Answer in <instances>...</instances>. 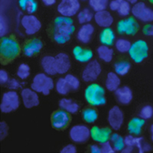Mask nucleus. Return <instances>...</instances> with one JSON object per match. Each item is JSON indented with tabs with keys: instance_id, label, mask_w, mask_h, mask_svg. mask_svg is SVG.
<instances>
[{
	"instance_id": "nucleus-56",
	"label": "nucleus",
	"mask_w": 153,
	"mask_h": 153,
	"mask_svg": "<svg viewBox=\"0 0 153 153\" xmlns=\"http://www.w3.org/2000/svg\"><path fill=\"white\" fill-rule=\"evenodd\" d=\"M149 2H152V3L153 4V0H149Z\"/></svg>"
},
{
	"instance_id": "nucleus-53",
	"label": "nucleus",
	"mask_w": 153,
	"mask_h": 153,
	"mask_svg": "<svg viewBox=\"0 0 153 153\" xmlns=\"http://www.w3.org/2000/svg\"><path fill=\"white\" fill-rule=\"evenodd\" d=\"M134 150V147H132V146H126L125 148L123 149L122 152L123 153H131Z\"/></svg>"
},
{
	"instance_id": "nucleus-52",
	"label": "nucleus",
	"mask_w": 153,
	"mask_h": 153,
	"mask_svg": "<svg viewBox=\"0 0 153 153\" xmlns=\"http://www.w3.org/2000/svg\"><path fill=\"white\" fill-rule=\"evenodd\" d=\"M42 2L47 6H51V5H53L54 4H55L56 0H42Z\"/></svg>"
},
{
	"instance_id": "nucleus-6",
	"label": "nucleus",
	"mask_w": 153,
	"mask_h": 153,
	"mask_svg": "<svg viewBox=\"0 0 153 153\" xmlns=\"http://www.w3.org/2000/svg\"><path fill=\"white\" fill-rule=\"evenodd\" d=\"M149 51V48L147 42L143 39H139L132 44L129 51V57L135 63L140 64L148 57Z\"/></svg>"
},
{
	"instance_id": "nucleus-47",
	"label": "nucleus",
	"mask_w": 153,
	"mask_h": 153,
	"mask_svg": "<svg viewBox=\"0 0 153 153\" xmlns=\"http://www.w3.org/2000/svg\"><path fill=\"white\" fill-rule=\"evenodd\" d=\"M8 126L5 122H1L0 123V139L1 140L7 136Z\"/></svg>"
},
{
	"instance_id": "nucleus-18",
	"label": "nucleus",
	"mask_w": 153,
	"mask_h": 153,
	"mask_svg": "<svg viewBox=\"0 0 153 153\" xmlns=\"http://www.w3.org/2000/svg\"><path fill=\"white\" fill-rule=\"evenodd\" d=\"M94 19L98 26L103 28H110L114 21L111 13L106 10L96 12L94 16Z\"/></svg>"
},
{
	"instance_id": "nucleus-21",
	"label": "nucleus",
	"mask_w": 153,
	"mask_h": 153,
	"mask_svg": "<svg viewBox=\"0 0 153 153\" xmlns=\"http://www.w3.org/2000/svg\"><path fill=\"white\" fill-rule=\"evenodd\" d=\"M43 48V42L39 38H33L30 40L23 48V53L26 57H33L38 54Z\"/></svg>"
},
{
	"instance_id": "nucleus-15",
	"label": "nucleus",
	"mask_w": 153,
	"mask_h": 153,
	"mask_svg": "<svg viewBox=\"0 0 153 153\" xmlns=\"http://www.w3.org/2000/svg\"><path fill=\"white\" fill-rule=\"evenodd\" d=\"M112 135V130L109 127L100 128L94 126L91 129V137L94 141L102 144L108 142L110 139Z\"/></svg>"
},
{
	"instance_id": "nucleus-7",
	"label": "nucleus",
	"mask_w": 153,
	"mask_h": 153,
	"mask_svg": "<svg viewBox=\"0 0 153 153\" xmlns=\"http://www.w3.org/2000/svg\"><path fill=\"white\" fill-rule=\"evenodd\" d=\"M131 13L135 19L143 22H153V9L148 7L143 2H138L132 6Z\"/></svg>"
},
{
	"instance_id": "nucleus-23",
	"label": "nucleus",
	"mask_w": 153,
	"mask_h": 153,
	"mask_svg": "<svg viewBox=\"0 0 153 153\" xmlns=\"http://www.w3.org/2000/svg\"><path fill=\"white\" fill-rule=\"evenodd\" d=\"M145 124L146 120L142 119L141 117H134L128 123L127 129L130 134L138 136L142 133V130Z\"/></svg>"
},
{
	"instance_id": "nucleus-51",
	"label": "nucleus",
	"mask_w": 153,
	"mask_h": 153,
	"mask_svg": "<svg viewBox=\"0 0 153 153\" xmlns=\"http://www.w3.org/2000/svg\"><path fill=\"white\" fill-rule=\"evenodd\" d=\"M90 149L92 153H101V148L100 146H99L98 145H91V147H90Z\"/></svg>"
},
{
	"instance_id": "nucleus-26",
	"label": "nucleus",
	"mask_w": 153,
	"mask_h": 153,
	"mask_svg": "<svg viewBox=\"0 0 153 153\" xmlns=\"http://www.w3.org/2000/svg\"><path fill=\"white\" fill-rule=\"evenodd\" d=\"M59 107L69 114H75L79 111L80 106L75 101L68 98H62L59 101Z\"/></svg>"
},
{
	"instance_id": "nucleus-32",
	"label": "nucleus",
	"mask_w": 153,
	"mask_h": 153,
	"mask_svg": "<svg viewBox=\"0 0 153 153\" xmlns=\"http://www.w3.org/2000/svg\"><path fill=\"white\" fill-rule=\"evenodd\" d=\"M94 15L92 10H91L88 8H85V9H82L81 11L78 12L77 21L81 25L87 24V23H89L90 22L92 21V19H94Z\"/></svg>"
},
{
	"instance_id": "nucleus-46",
	"label": "nucleus",
	"mask_w": 153,
	"mask_h": 153,
	"mask_svg": "<svg viewBox=\"0 0 153 153\" xmlns=\"http://www.w3.org/2000/svg\"><path fill=\"white\" fill-rule=\"evenodd\" d=\"M9 81V76L8 72L3 69L0 70V83H1V84L3 85V84H8Z\"/></svg>"
},
{
	"instance_id": "nucleus-5",
	"label": "nucleus",
	"mask_w": 153,
	"mask_h": 153,
	"mask_svg": "<svg viewBox=\"0 0 153 153\" xmlns=\"http://www.w3.org/2000/svg\"><path fill=\"white\" fill-rule=\"evenodd\" d=\"M21 103L20 97L15 91L5 92L2 97V101L0 104L1 112L3 113H9L15 111L19 107Z\"/></svg>"
},
{
	"instance_id": "nucleus-2",
	"label": "nucleus",
	"mask_w": 153,
	"mask_h": 153,
	"mask_svg": "<svg viewBox=\"0 0 153 153\" xmlns=\"http://www.w3.org/2000/svg\"><path fill=\"white\" fill-rule=\"evenodd\" d=\"M84 98L92 106H104L106 103V91L100 84L92 83L84 91Z\"/></svg>"
},
{
	"instance_id": "nucleus-12",
	"label": "nucleus",
	"mask_w": 153,
	"mask_h": 153,
	"mask_svg": "<svg viewBox=\"0 0 153 153\" xmlns=\"http://www.w3.org/2000/svg\"><path fill=\"white\" fill-rule=\"evenodd\" d=\"M117 28L120 35H135L139 31V25L135 18L129 17L125 20L119 21Z\"/></svg>"
},
{
	"instance_id": "nucleus-36",
	"label": "nucleus",
	"mask_w": 153,
	"mask_h": 153,
	"mask_svg": "<svg viewBox=\"0 0 153 153\" xmlns=\"http://www.w3.org/2000/svg\"><path fill=\"white\" fill-rule=\"evenodd\" d=\"M132 43L125 38H119L115 42V48L120 53L129 52Z\"/></svg>"
},
{
	"instance_id": "nucleus-37",
	"label": "nucleus",
	"mask_w": 153,
	"mask_h": 153,
	"mask_svg": "<svg viewBox=\"0 0 153 153\" xmlns=\"http://www.w3.org/2000/svg\"><path fill=\"white\" fill-rule=\"evenodd\" d=\"M65 78L66 81L68 82V85L70 86L71 89L73 91H76L80 87V80L74 75L71 74H68L65 75Z\"/></svg>"
},
{
	"instance_id": "nucleus-42",
	"label": "nucleus",
	"mask_w": 153,
	"mask_h": 153,
	"mask_svg": "<svg viewBox=\"0 0 153 153\" xmlns=\"http://www.w3.org/2000/svg\"><path fill=\"white\" fill-rule=\"evenodd\" d=\"M9 32V25L3 16H0V36L3 38Z\"/></svg>"
},
{
	"instance_id": "nucleus-16",
	"label": "nucleus",
	"mask_w": 153,
	"mask_h": 153,
	"mask_svg": "<svg viewBox=\"0 0 153 153\" xmlns=\"http://www.w3.org/2000/svg\"><path fill=\"white\" fill-rule=\"evenodd\" d=\"M71 121V117L68 112L63 110H57L51 117V124L56 129H63L68 126Z\"/></svg>"
},
{
	"instance_id": "nucleus-40",
	"label": "nucleus",
	"mask_w": 153,
	"mask_h": 153,
	"mask_svg": "<svg viewBox=\"0 0 153 153\" xmlns=\"http://www.w3.org/2000/svg\"><path fill=\"white\" fill-rule=\"evenodd\" d=\"M136 147L138 149L139 152L140 153L149 152L152 150V146L149 143L144 142V139L143 137H137Z\"/></svg>"
},
{
	"instance_id": "nucleus-55",
	"label": "nucleus",
	"mask_w": 153,
	"mask_h": 153,
	"mask_svg": "<svg viewBox=\"0 0 153 153\" xmlns=\"http://www.w3.org/2000/svg\"><path fill=\"white\" fill-rule=\"evenodd\" d=\"M127 2H129L130 4H136L139 2V0H126Z\"/></svg>"
},
{
	"instance_id": "nucleus-29",
	"label": "nucleus",
	"mask_w": 153,
	"mask_h": 153,
	"mask_svg": "<svg viewBox=\"0 0 153 153\" xmlns=\"http://www.w3.org/2000/svg\"><path fill=\"white\" fill-rule=\"evenodd\" d=\"M19 5L22 10L30 15H33L38 9V3L35 0H19Z\"/></svg>"
},
{
	"instance_id": "nucleus-39",
	"label": "nucleus",
	"mask_w": 153,
	"mask_h": 153,
	"mask_svg": "<svg viewBox=\"0 0 153 153\" xmlns=\"http://www.w3.org/2000/svg\"><path fill=\"white\" fill-rule=\"evenodd\" d=\"M16 74H17L18 77L21 80H25L30 75V67L25 63L21 64L18 68Z\"/></svg>"
},
{
	"instance_id": "nucleus-28",
	"label": "nucleus",
	"mask_w": 153,
	"mask_h": 153,
	"mask_svg": "<svg viewBox=\"0 0 153 153\" xmlns=\"http://www.w3.org/2000/svg\"><path fill=\"white\" fill-rule=\"evenodd\" d=\"M98 57L101 61L106 63H110L113 58V50L110 48V46L100 45L97 48V50Z\"/></svg>"
},
{
	"instance_id": "nucleus-44",
	"label": "nucleus",
	"mask_w": 153,
	"mask_h": 153,
	"mask_svg": "<svg viewBox=\"0 0 153 153\" xmlns=\"http://www.w3.org/2000/svg\"><path fill=\"white\" fill-rule=\"evenodd\" d=\"M22 87V84L15 78L11 79L8 82V87L11 89V90H12V91H16V90H18V89H20Z\"/></svg>"
},
{
	"instance_id": "nucleus-48",
	"label": "nucleus",
	"mask_w": 153,
	"mask_h": 153,
	"mask_svg": "<svg viewBox=\"0 0 153 153\" xmlns=\"http://www.w3.org/2000/svg\"><path fill=\"white\" fill-rule=\"evenodd\" d=\"M123 1V0H112L111 2H109V6L108 7L110 8V9L111 11L116 12V11L118 10L120 4H121V2Z\"/></svg>"
},
{
	"instance_id": "nucleus-45",
	"label": "nucleus",
	"mask_w": 153,
	"mask_h": 153,
	"mask_svg": "<svg viewBox=\"0 0 153 153\" xmlns=\"http://www.w3.org/2000/svg\"><path fill=\"white\" fill-rule=\"evenodd\" d=\"M136 140H137V137L136 136H133L132 134L126 136L124 138V141H125L126 146H132V147H136Z\"/></svg>"
},
{
	"instance_id": "nucleus-35",
	"label": "nucleus",
	"mask_w": 153,
	"mask_h": 153,
	"mask_svg": "<svg viewBox=\"0 0 153 153\" xmlns=\"http://www.w3.org/2000/svg\"><path fill=\"white\" fill-rule=\"evenodd\" d=\"M89 5L94 12L106 10L109 6V0H88Z\"/></svg>"
},
{
	"instance_id": "nucleus-8",
	"label": "nucleus",
	"mask_w": 153,
	"mask_h": 153,
	"mask_svg": "<svg viewBox=\"0 0 153 153\" xmlns=\"http://www.w3.org/2000/svg\"><path fill=\"white\" fill-rule=\"evenodd\" d=\"M57 12L61 16L66 17H73L78 14L80 9L79 0H61L57 5Z\"/></svg>"
},
{
	"instance_id": "nucleus-1",
	"label": "nucleus",
	"mask_w": 153,
	"mask_h": 153,
	"mask_svg": "<svg viewBox=\"0 0 153 153\" xmlns=\"http://www.w3.org/2000/svg\"><path fill=\"white\" fill-rule=\"evenodd\" d=\"M54 28L53 38L56 43L65 45L71 39V36L75 31L74 20L71 17L59 16L54 22Z\"/></svg>"
},
{
	"instance_id": "nucleus-31",
	"label": "nucleus",
	"mask_w": 153,
	"mask_h": 153,
	"mask_svg": "<svg viewBox=\"0 0 153 153\" xmlns=\"http://www.w3.org/2000/svg\"><path fill=\"white\" fill-rule=\"evenodd\" d=\"M131 69V64L127 61H120L115 63L114 72L119 76H125Z\"/></svg>"
},
{
	"instance_id": "nucleus-9",
	"label": "nucleus",
	"mask_w": 153,
	"mask_h": 153,
	"mask_svg": "<svg viewBox=\"0 0 153 153\" xmlns=\"http://www.w3.org/2000/svg\"><path fill=\"white\" fill-rule=\"evenodd\" d=\"M102 68L101 65L97 60L91 61L87 63L85 68L82 72V80L87 83H92L100 75Z\"/></svg>"
},
{
	"instance_id": "nucleus-33",
	"label": "nucleus",
	"mask_w": 153,
	"mask_h": 153,
	"mask_svg": "<svg viewBox=\"0 0 153 153\" xmlns=\"http://www.w3.org/2000/svg\"><path fill=\"white\" fill-rule=\"evenodd\" d=\"M110 140L113 147L116 152H122L126 147L124 138L117 133H113L110 136Z\"/></svg>"
},
{
	"instance_id": "nucleus-50",
	"label": "nucleus",
	"mask_w": 153,
	"mask_h": 153,
	"mask_svg": "<svg viewBox=\"0 0 153 153\" xmlns=\"http://www.w3.org/2000/svg\"><path fill=\"white\" fill-rule=\"evenodd\" d=\"M143 32L146 36H153V25H146L143 28Z\"/></svg>"
},
{
	"instance_id": "nucleus-17",
	"label": "nucleus",
	"mask_w": 153,
	"mask_h": 153,
	"mask_svg": "<svg viewBox=\"0 0 153 153\" xmlns=\"http://www.w3.org/2000/svg\"><path fill=\"white\" fill-rule=\"evenodd\" d=\"M55 68L57 74H65L71 68V60L66 53H59L55 56Z\"/></svg>"
},
{
	"instance_id": "nucleus-13",
	"label": "nucleus",
	"mask_w": 153,
	"mask_h": 153,
	"mask_svg": "<svg viewBox=\"0 0 153 153\" xmlns=\"http://www.w3.org/2000/svg\"><path fill=\"white\" fill-rule=\"evenodd\" d=\"M109 125L114 130H120L124 123V113L118 106H114L109 110L107 116Z\"/></svg>"
},
{
	"instance_id": "nucleus-19",
	"label": "nucleus",
	"mask_w": 153,
	"mask_h": 153,
	"mask_svg": "<svg viewBox=\"0 0 153 153\" xmlns=\"http://www.w3.org/2000/svg\"><path fill=\"white\" fill-rule=\"evenodd\" d=\"M94 31H95V28L91 23L82 25V26L77 31L76 38L81 43L88 44L91 42Z\"/></svg>"
},
{
	"instance_id": "nucleus-22",
	"label": "nucleus",
	"mask_w": 153,
	"mask_h": 153,
	"mask_svg": "<svg viewBox=\"0 0 153 153\" xmlns=\"http://www.w3.org/2000/svg\"><path fill=\"white\" fill-rule=\"evenodd\" d=\"M114 93L117 101L121 105L129 104L133 97L132 90L127 86L119 87Z\"/></svg>"
},
{
	"instance_id": "nucleus-38",
	"label": "nucleus",
	"mask_w": 153,
	"mask_h": 153,
	"mask_svg": "<svg viewBox=\"0 0 153 153\" xmlns=\"http://www.w3.org/2000/svg\"><path fill=\"white\" fill-rule=\"evenodd\" d=\"M132 11V6L131 4L129 2H127L126 0H123L121 4H120V7H119L117 12L120 16L122 17H126L131 13Z\"/></svg>"
},
{
	"instance_id": "nucleus-14",
	"label": "nucleus",
	"mask_w": 153,
	"mask_h": 153,
	"mask_svg": "<svg viewBox=\"0 0 153 153\" xmlns=\"http://www.w3.org/2000/svg\"><path fill=\"white\" fill-rule=\"evenodd\" d=\"M21 99L25 108L31 109L40 103L38 93L31 88H24L21 92Z\"/></svg>"
},
{
	"instance_id": "nucleus-41",
	"label": "nucleus",
	"mask_w": 153,
	"mask_h": 153,
	"mask_svg": "<svg viewBox=\"0 0 153 153\" xmlns=\"http://www.w3.org/2000/svg\"><path fill=\"white\" fill-rule=\"evenodd\" d=\"M139 117L143 120H150L153 117V107L150 105H146L139 112Z\"/></svg>"
},
{
	"instance_id": "nucleus-54",
	"label": "nucleus",
	"mask_w": 153,
	"mask_h": 153,
	"mask_svg": "<svg viewBox=\"0 0 153 153\" xmlns=\"http://www.w3.org/2000/svg\"><path fill=\"white\" fill-rule=\"evenodd\" d=\"M150 134H151L152 141L153 142V124H152L151 126H150Z\"/></svg>"
},
{
	"instance_id": "nucleus-27",
	"label": "nucleus",
	"mask_w": 153,
	"mask_h": 153,
	"mask_svg": "<svg viewBox=\"0 0 153 153\" xmlns=\"http://www.w3.org/2000/svg\"><path fill=\"white\" fill-rule=\"evenodd\" d=\"M100 42L103 45L111 46L115 43V33L110 28H105L101 31L100 34Z\"/></svg>"
},
{
	"instance_id": "nucleus-25",
	"label": "nucleus",
	"mask_w": 153,
	"mask_h": 153,
	"mask_svg": "<svg viewBox=\"0 0 153 153\" xmlns=\"http://www.w3.org/2000/svg\"><path fill=\"white\" fill-rule=\"evenodd\" d=\"M121 80L117 74L115 72H109L106 76L105 86L106 88L110 92H115L120 87Z\"/></svg>"
},
{
	"instance_id": "nucleus-57",
	"label": "nucleus",
	"mask_w": 153,
	"mask_h": 153,
	"mask_svg": "<svg viewBox=\"0 0 153 153\" xmlns=\"http://www.w3.org/2000/svg\"><path fill=\"white\" fill-rule=\"evenodd\" d=\"M80 1V0H79ZM80 1H86V0H80Z\"/></svg>"
},
{
	"instance_id": "nucleus-30",
	"label": "nucleus",
	"mask_w": 153,
	"mask_h": 153,
	"mask_svg": "<svg viewBox=\"0 0 153 153\" xmlns=\"http://www.w3.org/2000/svg\"><path fill=\"white\" fill-rule=\"evenodd\" d=\"M82 117L86 123L92 124L97 120L98 113L94 108H86L82 112Z\"/></svg>"
},
{
	"instance_id": "nucleus-20",
	"label": "nucleus",
	"mask_w": 153,
	"mask_h": 153,
	"mask_svg": "<svg viewBox=\"0 0 153 153\" xmlns=\"http://www.w3.org/2000/svg\"><path fill=\"white\" fill-rule=\"evenodd\" d=\"M72 52L75 60L80 63H88L94 57V53L91 49L83 48L79 45L75 46Z\"/></svg>"
},
{
	"instance_id": "nucleus-34",
	"label": "nucleus",
	"mask_w": 153,
	"mask_h": 153,
	"mask_svg": "<svg viewBox=\"0 0 153 153\" xmlns=\"http://www.w3.org/2000/svg\"><path fill=\"white\" fill-rule=\"evenodd\" d=\"M55 89L60 95L65 96L69 94L70 91L71 90L70 86L68 85V82L66 81L65 77H61L57 80L55 84Z\"/></svg>"
},
{
	"instance_id": "nucleus-49",
	"label": "nucleus",
	"mask_w": 153,
	"mask_h": 153,
	"mask_svg": "<svg viewBox=\"0 0 153 153\" xmlns=\"http://www.w3.org/2000/svg\"><path fill=\"white\" fill-rule=\"evenodd\" d=\"M61 153H76V146L73 144H69L65 146L61 150Z\"/></svg>"
},
{
	"instance_id": "nucleus-4",
	"label": "nucleus",
	"mask_w": 153,
	"mask_h": 153,
	"mask_svg": "<svg viewBox=\"0 0 153 153\" xmlns=\"http://www.w3.org/2000/svg\"><path fill=\"white\" fill-rule=\"evenodd\" d=\"M54 87V83L53 79L47 74L39 73L34 76L31 88L37 93H40L43 95H48Z\"/></svg>"
},
{
	"instance_id": "nucleus-24",
	"label": "nucleus",
	"mask_w": 153,
	"mask_h": 153,
	"mask_svg": "<svg viewBox=\"0 0 153 153\" xmlns=\"http://www.w3.org/2000/svg\"><path fill=\"white\" fill-rule=\"evenodd\" d=\"M42 67L45 73L48 75L53 76L57 74L55 68V57L53 56H45L42 59Z\"/></svg>"
},
{
	"instance_id": "nucleus-43",
	"label": "nucleus",
	"mask_w": 153,
	"mask_h": 153,
	"mask_svg": "<svg viewBox=\"0 0 153 153\" xmlns=\"http://www.w3.org/2000/svg\"><path fill=\"white\" fill-rule=\"evenodd\" d=\"M101 148V153H114L115 150L113 149V146L110 144L109 141L106 142L104 143H102L100 146Z\"/></svg>"
},
{
	"instance_id": "nucleus-10",
	"label": "nucleus",
	"mask_w": 153,
	"mask_h": 153,
	"mask_svg": "<svg viewBox=\"0 0 153 153\" xmlns=\"http://www.w3.org/2000/svg\"><path fill=\"white\" fill-rule=\"evenodd\" d=\"M69 136L74 143H84L91 137V129L85 125H75L70 129Z\"/></svg>"
},
{
	"instance_id": "nucleus-3",
	"label": "nucleus",
	"mask_w": 153,
	"mask_h": 153,
	"mask_svg": "<svg viewBox=\"0 0 153 153\" xmlns=\"http://www.w3.org/2000/svg\"><path fill=\"white\" fill-rule=\"evenodd\" d=\"M19 42L11 37H3L0 43V55L2 61H10L15 59L20 53Z\"/></svg>"
},
{
	"instance_id": "nucleus-11",
	"label": "nucleus",
	"mask_w": 153,
	"mask_h": 153,
	"mask_svg": "<svg viewBox=\"0 0 153 153\" xmlns=\"http://www.w3.org/2000/svg\"><path fill=\"white\" fill-rule=\"evenodd\" d=\"M21 25L28 35H33L38 33L42 28L40 20L34 15H25L21 19Z\"/></svg>"
}]
</instances>
